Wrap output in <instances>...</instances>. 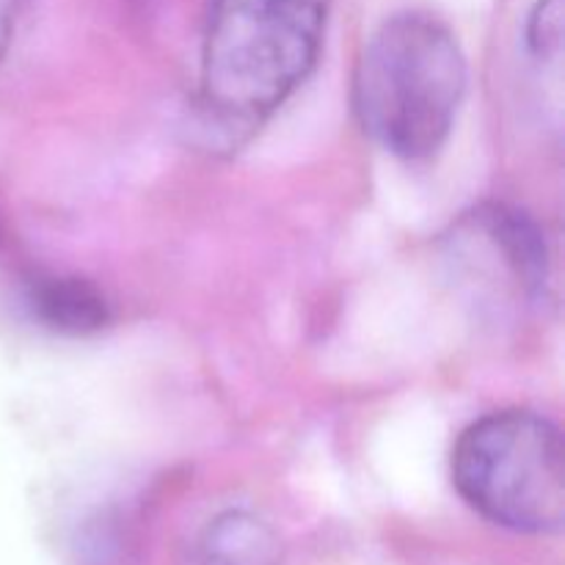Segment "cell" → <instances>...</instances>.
I'll list each match as a JSON object with an SVG mask.
<instances>
[{
	"instance_id": "1",
	"label": "cell",
	"mask_w": 565,
	"mask_h": 565,
	"mask_svg": "<svg viewBox=\"0 0 565 565\" xmlns=\"http://www.w3.org/2000/svg\"><path fill=\"white\" fill-rule=\"evenodd\" d=\"M334 0H210L196 119L215 149L246 143L307 81Z\"/></svg>"
},
{
	"instance_id": "2",
	"label": "cell",
	"mask_w": 565,
	"mask_h": 565,
	"mask_svg": "<svg viewBox=\"0 0 565 565\" xmlns=\"http://www.w3.org/2000/svg\"><path fill=\"white\" fill-rule=\"evenodd\" d=\"M467 88V61L450 28L423 11L395 14L367 39L353 77L364 130L406 160L445 147Z\"/></svg>"
},
{
	"instance_id": "3",
	"label": "cell",
	"mask_w": 565,
	"mask_h": 565,
	"mask_svg": "<svg viewBox=\"0 0 565 565\" xmlns=\"http://www.w3.org/2000/svg\"><path fill=\"white\" fill-rule=\"evenodd\" d=\"M452 483L483 519L513 533H561L565 450L555 423L500 412L469 425L452 450Z\"/></svg>"
},
{
	"instance_id": "4",
	"label": "cell",
	"mask_w": 565,
	"mask_h": 565,
	"mask_svg": "<svg viewBox=\"0 0 565 565\" xmlns=\"http://www.w3.org/2000/svg\"><path fill=\"white\" fill-rule=\"evenodd\" d=\"M28 307L50 331L86 337L110 323L103 290L77 276H36L28 285Z\"/></svg>"
},
{
	"instance_id": "5",
	"label": "cell",
	"mask_w": 565,
	"mask_h": 565,
	"mask_svg": "<svg viewBox=\"0 0 565 565\" xmlns=\"http://www.w3.org/2000/svg\"><path fill=\"white\" fill-rule=\"evenodd\" d=\"M202 565H281L285 546L265 519L248 511H226L199 539Z\"/></svg>"
},
{
	"instance_id": "6",
	"label": "cell",
	"mask_w": 565,
	"mask_h": 565,
	"mask_svg": "<svg viewBox=\"0 0 565 565\" xmlns=\"http://www.w3.org/2000/svg\"><path fill=\"white\" fill-rule=\"evenodd\" d=\"M527 44L535 55L550 58L563 47V0H539L527 20Z\"/></svg>"
},
{
	"instance_id": "7",
	"label": "cell",
	"mask_w": 565,
	"mask_h": 565,
	"mask_svg": "<svg viewBox=\"0 0 565 565\" xmlns=\"http://www.w3.org/2000/svg\"><path fill=\"white\" fill-rule=\"evenodd\" d=\"M28 3H31V0H0V61L6 58L11 42H14L17 22H20Z\"/></svg>"
}]
</instances>
